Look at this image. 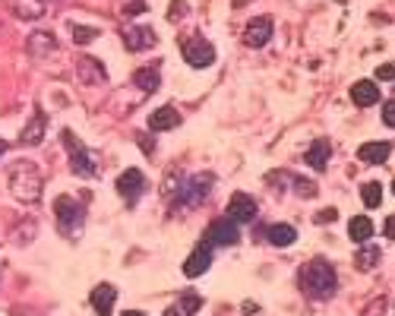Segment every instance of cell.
I'll use <instances>...</instances> for the list:
<instances>
[{"label": "cell", "instance_id": "obj_17", "mask_svg": "<svg viewBox=\"0 0 395 316\" xmlns=\"http://www.w3.org/2000/svg\"><path fill=\"white\" fill-rule=\"evenodd\" d=\"M181 124V114L171 108V105H165V108H158L149 114V130H155V133H162V130H174V127Z\"/></svg>", "mask_w": 395, "mask_h": 316}, {"label": "cell", "instance_id": "obj_20", "mask_svg": "<svg viewBox=\"0 0 395 316\" xmlns=\"http://www.w3.org/2000/svg\"><path fill=\"white\" fill-rule=\"evenodd\" d=\"M389 152H392L389 142H364L361 149H357V158L367 161V165H383V161L389 158Z\"/></svg>", "mask_w": 395, "mask_h": 316}, {"label": "cell", "instance_id": "obj_3", "mask_svg": "<svg viewBox=\"0 0 395 316\" xmlns=\"http://www.w3.org/2000/svg\"><path fill=\"white\" fill-rule=\"evenodd\" d=\"M60 140H64L66 152H70V171L76 177H99V155L92 149H86L79 142V136H73V130H64Z\"/></svg>", "mask_w": 395, "mask_h": 316}, {"label": "cell", "instance_id": "obj_4", "mask_svg": "<svg viewBox=\"0 0 395 316\" xmlns=\"http://www.w3.org/2000/svg\"><path fill=\"white\" fill-rule=\"evenodd\" d=\"M54 215H58L60 231L73 237V234H79V228H83V222H86V209L79 206L73 196H58V200H54Z\"/></svg>", "mask_w": 395, "mask_h": 316}, {"label": "cell", "instance_id": "obj_34", "mask_svg": "<svg viewBox=\"0 0 395 316\" xmlns=\"http://www.w3.org/2000/svg\"><path fill=\"white\" fill-rule=\"evenodd\" d=\"M127 13H130V16H136V13H146V3H140V0H133L130 7H124Z\"/></svg>", "mask_w": 395, "mask_h": 316}, {"label": "cell", "instance_id": "obj_5", "mask_svg": "<svg viewBox=\"0 0 395 316\" xmlns=\"http://www.w3.org/2000/svg\"><path fill=\"white\" fill-rule=\"evenodd\" d=\"M209 190H212V174H196V177H190L187 183H181V187H177V193H174V202H177V206L193 209L196 202L206 200Z\"/></svg>", "mask_w": 395, "mask_h": 316}, {"label": "cell", "instance_id": "obj_9", "mask_svg": "<svg viewBox=\"0 0 395 316\" xmlns=\"http://www.w3.org/2000/svg\"><path fill=\"white\" fill-rule=\"evenodd\" d=\"M272 32H275L272 16H256V19H250L247 29H244V42H247L250 48H263V44H269Z\"/></svg>", "mask_w": 395, "mask_h": 316}, {"label": "cell", "instance_id": "obj_25", "mask_svg": "<svg viewBox=\"0 0 395 316\" xmlns=\"http://www.w3.org/2000/svg\"><path fill=\"white\" fill-rule=\"evenodd\" d=\"M379 256H383V253H379V247H364L354 259H357V269H364V272H367V269H373L379 263Z\"/></svg>", "mask_w": 395, "mask_h": 316}, {"label": "cell", "instance_id": "obj_37", "mask_svg": "<svg viewBox=\"0 0 395 316\" xmlns=\"http://www.w3.org/2000/svg\"><path fill=\"white\" fill-rule=\"evenodd\" d=\"M165 316H181V310H177V307H171V310H165Z\"/></svg>", "mask_w": 395, "mask_h": 316}, {"label": "cell", "instance_id": "obj_15", "mask_svg": "<svg viewBox=\"0 0 395 316\" xmlns=\"http://www.w3.org/2000/svg\"><path fill=\"white\" fill-rule=\"evenodd\" d=\"M329 155H332V146L329 140H313V146L307 149V165L313 168V171H326L329 168Z\"/></svg>", "mask_w": 395, "mask_h": 316}, {"label": "cell", "instance_id": "obj_22", "mask_svg": "<svg viewBox=\"0 0 395 316\" xmlns=\"http://www.w3.org/2000/svg\"><path fill=\"white\" fill-rule=\"evenodd\" d=\"M348 234H351V241L357 243H367L373 234V222L367 215H354L351 222H348Z\"/></svg>", "mask_w": 395, "mask_h": 316}, {"label": "cell", "instance_id": "obj_26", "mask_svg": "<svg viewBox=\"0 0 395 316\" xmlns=\"http://www.w3.org/2000/svg\"><path fill=\"white\" fill-rule=\"evenodd\" d=\"M361 196H364V206L367 209H377L379 202H383V187H379V183H364Z\"/></svg>", "mask_w": 395, "mask_h": 316}, {"label": "cell", "instance_id": "obj_14", "mask_svg": "<svg viewBox=\"0 0 395 316\" xmlns=\"http://www.w3.org/2000/svg\"><path fill=\"white\" fill-rule=\"evenodd\" d=\"M44 133H48V117H44V111H35L32 120L23 127L19 140H23V146H38L44 140Z\"/></svg>", "mask_w": 395, "mask_h": 316}, {"label": "cell", "instance_id": "obj_30", "mask_svg": "<svg viewBox=\"0 0 395 316\" xmlns=\"http://www.w3.org/2000/svg\"><path fill=\"white\" fill-rule=\"evenodd\" d=\"M183 13H187V10H183V0H171V10H168V19H171V23H177V19H181Z\"/></svg>", "mask_w": 395, "mask_h": 316}, {"label": "cell", "instance_id": "obj_19", "mask_svg": "<svg viewBox=\"0 0 395 316\" xmlns=\"http://www.w3.org/2000/svg\"><path fill=\"white\" fill-rule=\"evenodd\" d=\"M114 300H117L114 285H99V288L92 291V307H95V313H99V316L111 313V310H114Z\"/></svg>", "mask_w": 395, "mask_h": 316}, {"label": "cell", "instance_id": "obj_16", "mask_svg": "<svg viewBox=\"0 0 395 316\" xmlns=\"http://www.w3.org/2000/svg\"><path fill=\"white\" fill-rule=\"evenodd\" d=\"M351 101L357 105V108H370V105H377V101H379L377 83H370V79H361V83H354V85H351Z\"/></svg>", "mask_w": 395, "mask_h": 316}, {"label": "cell", "instance_id": "obj_38", "mask_svg": "<svg viewBox=\"0 0 395 316\" xmlns=\"http://www.w3.org/2000/svg\"><path fill=\"white\" fill-rule=\"evenodd\" d=\"M392 193H395V181H392Z\"/></svg>", "mask_w": 395, "mask_h": 316}, {"label": "cell", "instance_id": "obj_6", "mask_svg": "<svg viewBox=\"0 0 395 316\" xmlns=\"http://www.w3.org/2000/svg\"><path fill=\"white\" fill-rule=\"evenodd\" d=\"M240 241V228L234 218H215L212 225L206 228V237H203V243H209V247H234V243Z\"/></svg>", "mask_w": 395, "mask_h": 316}, {"label": "cell", "instance_id": "obj_35", "mask_svg": "<svg viewBox=\"0 0 395 316\" xmlns=\"http://www.w3.org/2000/svg\"><path fill=\"white\" fill-rule=\"evenodd\" d=\"M383 231H386V237H392V241H395V215L386 218V228H383Z\"/></svg>", "mask_w": 395, "mask_h": 316}, {"label": "cell", "instance_id": "obj_8", "mask_svg": "<svg viewBox=\"0 0 395 316\" xmlns=\"http://www.w3.org/2000/svg\"><path fill=\"white\" fill-rule=\"evenodd\" d=\"M117 193L124 196L127 202H136L146 193V174H142L140 168H130V171H124V174L117 177Z\"/></svg>", "mask_w": 395, "mask_h": 316}, {"label": "cell", "instance_id": "obj_32", "mask_svg": "<svg viewBox=\"0 0 395 316\" xmlns=\"http://www.w3.org/2000/svg\"><path fill=\"white\" fill-rule=\"evenodd\" d=\"M383 120H386V127H395V98L386 101V108H383Z\"/></svg>", "mask_w": 395, "mask_h": 316}, {"label": "cell", "instance_id": "obj_28", "mask_svg": "<svg viewBox=\"0 0 395 316\" xmlns=\"http://www.w3.org/2000/svg\"><path fill=\"white\" fill-rule=\"evenodd\" d=\"M199 307H203V298H199L196 291H187L181 298V304H177V310H181V313H199Z\"/></svg>", "mask_w": 395, "mask_h": 316}, {"label": "cell", "instance_id": "obj_33", "mask_svg": "<svg viewBox=\"0 0 395 316\" xmlns=\"http://www.w3.org/2000/svg\"><path fill=\"white\" fill-rule=\"evenodd\" d=\"M335 218H338L335 209H326V212H320V215H316V222H320V225H326V222H335Z\"/></svg>", "mask_w": 395, "mask_h": 316}, {"label": "cell", "instance_id": "obj_2", "mask_svg": "<svg viewBox=\"0 0 395 316\" xmlns=\"http://www.w3.org/2000/svg\"><path fill=\"white\" fill-rule=\"evenodd\" d=\"M7 181H10V193H13L19 202H29V206H32V202L42 200L44 177L32 161H13L7 171Z\"/></svg>", "mask_w": 395, "mask_h": 316}, {"label": "cell", "instance_id": "obj_13", "mask_svg": "<svg viewBox=\"0 0 395 316\" xmlns=\"http://www.w3.org/2000/svg\"><path fill=\"white\" fill-rule=\"evenodd\" d=\"M158 38H155V32L149 29V25H130V29H124V44H127V51H146V48H152Z\"/></svg>", "mask_w": 395, "mask_h": 316}, {"label": "cell", "instance_id": "obj_23", "mask_svg": "<svg viewBox=\"0 0 395 316\" xmlns=\"http://www.w3.org/2000/svg\"><path fill=\"white\" fill-rule=\"evenodd\" d=\"M266 234H269V243H275V247H291L297 241V231L291 225H272Z\"/></svg>", "mask_w": 395, "mask_h": 316}, {"label": "cell", "instance_id": "obj_10", "mask_svg": "<svg viewBox=\"0 0 395 316\" xmlns=\"http://www.w3.org/2000/svg\"><path fill=\"white\" fill-rule=\"evenodd\" d=\"M256 200L250 196V193H234L228 202V215L234 218V222H240V225H247V222H253L256 218Z\"/></svg>", "mask_w": 395, "mask_h": 316}, {"label": "cell", "instance_id": "obj_29", "mask_svg": "<svg viewBox=\"0 0 395 316\" xmlns=\"http://www.w3.org/2000/svg\"><path fill=\"white\" fill-rule=\"evenodd\" d=\"M294 190L301 193V196H316V187H313V181H307V177H294Z\"/></svg>", "mask_w": 395, "mask_h": 316}, {"label": "cell", "instance_id": "obj_11", "mask_svg": "<svg viewBox=\"0 0 395 316\" xmlns=\"http://www.w3.org/2000/svg\"><path fill=\"white\" fill-rule=\"evenodd\" d=\"M209 266H212V247H209V243H199V247L190 253L187 263H183V275H187V278H196V275L209 272Z\"/></svg>", "mask_w": 395, "mask_h": 316}, {"label": "cell", "instance_id": "obj_36", "mask_svg": "<svg viewBox=\"0 0 395 316\" xmlns=\"http://www.w3.org/2000/svg\"><path fill=\"white\" fill-rule=\"evenodd\" d=\"M124 316H146L142 310H124Z\"/></svg>", "mask_w": 395, "mask_h": 316}, {"label": "cell", "instance_id": "obj_7", "mask_svg": "<svg viewBox=\"0 0 395 316\" xmlns=\"http://www.w3.org/2000/svg\"><path fill=\"white\" fill-rule=\"evenodd\" d=\"M183 57H187L190 67H212L215 64V48L206 42V38H187L183 42Z\"/></svg>", "mask_w": 395, "mask_h": 316}, {"label": "cell", "instance_id": "obj_39", "mask_svg": "<svg viewBox=\"0 0 395 316\" xmlns=\"http://www.w3.org/2000/svg\"><path fill=\"white\" fill-rule=\"evenodd\" d=\"M234 3H244V0H234Z\"/></svg>", "mask_w": 395, "mask_h": 316}, {"label": "cell", "instance_id": "obj_27", "mask_svg": "<svg viewBox=\"0 0 395 316\" xmlns=\"http://www.w3.org/2000/svg\"><path fill=\"white\" fill-rule=\"evenodd\" d=\"M70 35H73L76 44H89L99 38V29H92V25H70Z\"/></svg>", "mask_w": 395, "mask_h": 316}, {"label": "cell", "instance_id": "obj_24", "mask_svg": "<svg viewBox=\"0 0 395 316\" xmlns=\"http://www.w3.org/2000/svg\"><path fill=\"white\" fill-rule=\"evenodd\" d=\"M133 83H136V89H142V92H155L158 89V70L155 67L136 70V73H133Z\"/></svg>", "mask_w": 395, "mask_h": 316}, {"label": "cell", "instance_id": "obj_1", "mask_svg": "<svg viewBox=\"0 0 395 316\" xmlns=\"http://www.w3.org/2000/svg\"><path fill=\"white\" fill-rule=\"evenodd\" d=\"M297 282H301V291L313 300H326L335 294L338 288V278H335V269L326 263V259H310L301 272H297Z\"/></svg>", "mask_w": 395, "mask_h": 316}, {"label": "cell", "instance_id": "obj_18", "mask_svg": "<svg viewBox=\"0 0 395 316\" xmlns=\"http://www.w3.org/2000/svg\"><path fill=\"white\" fill-rule=\"evenodd\" d=\"M54 48H58V42H54L51 32H32L25 38V51H29L32 57H48Z\"/></svg>", "mask_w": 395, "mask_h": 316}, {"label": "cell", "instance_id": "obj_31", "mask_svg": "<svg viewBox=\"0 0 395 316\" xmlns=\"http://www.w3.org/2000/svg\"><path fill=\"white\" fill-rule=\"evenodd\" d=\"M377 79H383V83L395 79V64H383V67H377Z\"/></svg>", "mask_w": 395, "mask_h": 316}, {"label": "cell", "instance_id": "obj_21", "mask_svg": "<svg viewBox=\"0 0 395 316\" xmlns=\"http://www.w3.org/2000/svg\"><path fill=\"white\" fill-rule=\"evenodd\" d=\"M13 13L23 19H42L44 16V3L42 0H10Z\"/></svg>", "mask_w": 395, "mask_h": 316}, {"label": "cell", "instance_id": "obj_12", "mask_svg": "<svg viewBox=\"0 0 395 316\" xmlns=\"http://www.w3.org/2000/svg\"><path fill=\"white\" fill-rule=\"evenodd\" d=\"M76 73H79V83H86V85L107 83V70L101 67L95 57H79L76 60Z\"/></svg>", "mask_w": 395, "mask_h": 316}]
</instances>
